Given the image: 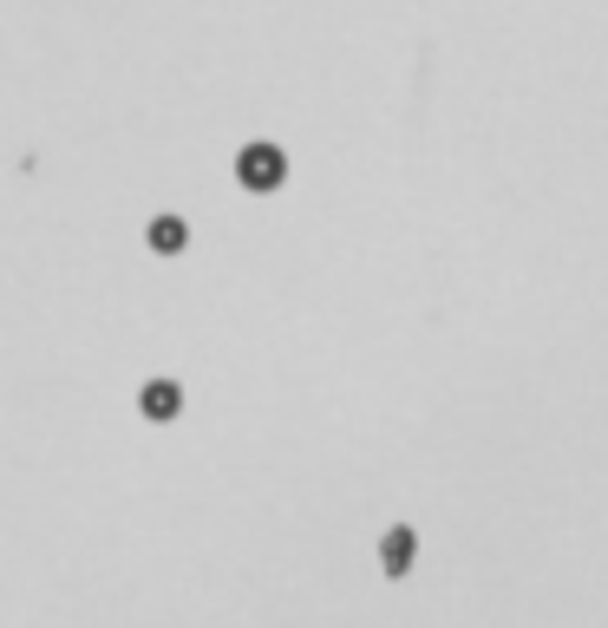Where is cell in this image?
<instances>
[{
  "mask_svg": "<svg viewBox=\"0 0 608 628\" xmlns=\"http://www.w3.org/2000/svg\"><path fill=\"white\" fill-rule=\"evenodd\" d=\"M236 183L255 190V197L282 190V183H288V151H282L275 138H249V144L236 151Z\"/></svg>",
  "mask_w": 608,
  "mask_h": 628,
  "instance_id": "1",
  "label": "cell"
},
{
  "mask_svg": "<svg viewBox=\"0 0 608 628\" xmlns=\"http://www.w3.org/2000/svg\"><path fill=\"white\" fill-rule=\"evenodd\" d=\"M413 557H419V531H413V524H393V531L380 537V570H386V577H406Z\"/></svg>",
  "mask_w": 608,
  "mask_h": 628,
  "instance_id": "3",
  "label": "cell"
},
{
  "mask_svg": "<svg viewBox=\"0 0 608 628\" xmlns=\"http://www.w3.org/2000/svg\"><path fill=\"white\" fill-rule=\"evenodd\" d=\"M144 242H151L157 256H183V249H190V223L164 210V216H151V229H144Z\"/></svg>",
  "mask_w": 608,
  "mask_h": 628,
  "instance_id": "4",
  "label": "cell"
},
{
  "mask_svg": "<svg viewBox=\"0 0 608 628\" xmlns=\"http://www.w3.org/2000/svg\"><path fill=\"white\" fill-rule=\"evenodd\" d=\"M138 413H144L151 426H170V419L183 413V387H177V380H144V393H138Z\"/></svg>",
  "mask_w": 608,
  "mask_h": 628,
  "instance_id": "2",
  "label": "cell"
}]
</instances>
